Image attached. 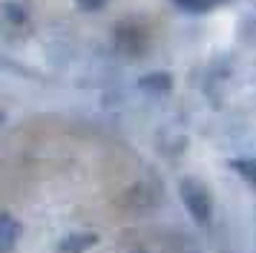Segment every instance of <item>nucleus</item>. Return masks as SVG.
I'll return each mask as SVG.
<instances>
[{"instance_id":"f257e3e1","label":"nucleus","mask_w":256,"mask_h":253,"mask_svg":"<svg viewBox=\"0 0 256 253\" xmlns=\"http://www.w3.org/2000/svg\"><path fill=\"white\" fill-rule=\"evenodd\" d=\"M178 196H182L187 213L193 216L196 224H210V218H213V196L196 176H184L178 182Z\"/></svg>"},{"instance_id":"f03ea898","label":"nucleus","mask_w":256,"mask_h":253,"mask_svg":"<svg viewBox=\"0 0 256 253\" xmlns=\"http://www.w3.org/2000/svg\"><path fill=\"white\" fill-rule=\"evenodd\" d=\"M138 90L150 98H164L173 92V78H170V72H147L138 78Z\"/></svg>"},{"instance_id":"7ed1b4c3","label":"nucleus","mask_w":256,"mask_h":253,"mask_svg":"<svg viewBox=\"0 0 256 253\" xmlns=\"http://www.w3.org/2000/svg\"><path fill=\"white\" fill-rule=\"evenodd\" d=\"M98 244V233L92 230H81V233H70L66 239H60L58 253H86L90 248Z\"/></svg>"},{"instance_id":"20e7f679","label":"nucleus","mask_w":256,"mask_h":253,"mask_svg":"<svg viewBox=\"0 0 256 253\" xmlns=\"http://www.w3.org/2000/svg\"><path fill=\"white\" fill-rule=\"evenodd\" d=\"M20 239V222L12 216V213H0V250L9 253L14 248V242Z\"/></svg>"},{"instance_id":"39448f33","label":"nucleus","mask_w":256,"mask_h":253,"mask_svg":"<svg viewBox=\"0 0 256 253\" xmlns=\"http://www.w3.org/2000/svg\"><path fill=\"white\" fill-rule=\"evenodd\" d=\"M130 26V34H124L121 29H116V44L121 52H127V55H141L144 52V32H141L136 23H127Z\"/></svg>"},{"instance_id":"423d86ee","label":"nucleus","mask_w":256,"mask_h":253,"mask_svg":"<svg viewBox=\"0 0 256 253\" xmlns=\"http://www.w3.org/2000/svg\"><path fill=\"white\" fill-rule=\"evenodd\" d=\"M3 18H6V26H18V29H24V26H29V14H26V9L20 6V3H3Z\"/></svg>"},{"instance_id":"0eeeda50","label":"nucleus","mask_w":256,"mask_h":253,"mask_svg":"<svg viewBox=\"0 0 256 253\" xmlns=\"http://www.w3.org/2000/svg\"><path fill=\"white\" fill-rule=\"evenodd\" d=\"M230 167L239 172L248 184L256 187V158H236V161H230Z\"/></svg>"},{"instance_id":"6e6552de","label":"nucleus","mask_w":256,"mask_h":253,"mask_svg":"<svg viewBox=\"0 0 256 253\" xmlns=\"http://www.w3.org/2000/svg\"><path fill=\"white\" fill-rule=\"evenodd\" d=\"M176 6H182L184 12H208V9H213L219 0H173Z\"/></svg>"},{"instance_id":"1a4fd4ad","label":"nucleus","mask_w":256,"mask_h":253,"mask_svg":"<svg viewBox=\"0 0 256 253\" xmlns=\"http://www.w3.org/2000/svg\"><path fill=\"white\" fill-rule=\"evenodd\" d=\"M110 0H75V6L84 12H98V9H104Z\"/></svg>"},{"instance_id":"9d476101","label":"nucleus","mask_w":256,"mask_h":253,"mask_svg":"<svg viewBox=\"0 0 256 253\" xmlns=\"http://www.w3.org/2000/svg\"><path fill=\"white\" fill-rule=\"evenodd\" d=\"M219 3H230V0H219Z\"/></svg>"}]
</instances>
